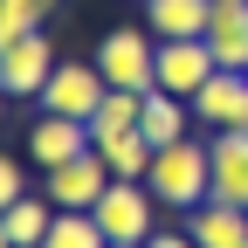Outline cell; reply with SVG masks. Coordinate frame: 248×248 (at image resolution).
Listing matches in <instances>:
<instances>
[{"label":"cell","instance_id":"obj_21","mask_svg":"<svg viewBox=\"0 0 248 248\" xmlns=\"http://www.w3.org/2000/svg\"><path fill=\"white\" fill-rule=\"evenodd\" d=\"M145 248H200V241H193V234H172V228H159V234L145 241Z\"/></svg>","mask_w":248,"mask_h":248},{"label":"cell","instance_id":"obj_2","mask_svg":"<svg viewBox=\"0 0 248 248\" xmlns=\"http://www.w3.org/2000/svg\"><path fill=\"white\" fill-rule=\"evenodd\" d=\"M97 76L110 90H159V35L152 28H110L97 42Z\"/></svg>","mask_w":248,"mask_h":248},{"label":"cell","instance_id":"obj_7","mask_svg":"<svg viewBox=\"0 0 248 248\" xmlns=\"http://www.w3.org/2000/svg\"><path fill=\"white\" fill-rule=\"evenodd\" d=\"M48 76H55V48H48L42 28H35V35H21L7 55H0V90H7V97H42Z\"/></svg>","mask_w":248,"mask_h":248},{"label":"cell","instance_id":"obj_9","mask_svg":"<svg viewBox=\"0 0 248 248\" xmlns=\"http://www.w3.org/2000/svg\"><path fill=\"white\" fill-rule=\"evenodd\" d=\"M97 138H90V124L83 117H55V110H42L35 117V131H28V152H35V166L42 172H55V166H69L76 152H90Z\"/></svg>","mask_w":248,"mask_h":248},{"label":"cell","instance_id":"obj_14","mask_svg":"<svg viewBox=\"0 0 248 248\" xmlns=\"http://www.w3.org/2000/svg\"><path fill=\"white\" fill-rule=\"evenodd\" d=\"M186 124H193V104H186V97H172V90H145L138 131H145L152 145H172V138H186Z\"/></svg>","mask_w":248,"mask_h":248},{"label":"cell","instance_id":"obj_18","mask_svg":"<svg viewBox=\"0 0 248 248\" xmlns=\"http://www.w3.org/2000/svg\"><path fill=\"white\" fill-rule=\"evenodd\" d=\"M42 248H110V234L97 228V214H62L55 207V228H48Z\"/></svg>","mask_w":248,"mask_h":248},{"label":"cell","instance_id":"obj_22","mask_svg":"<svg viewBox=\"0 0 248 248\" xmlns=\"http://www.w3.org/2000/svg\"><path fill=\"white\" fill-rule=\"evenodd\" d=\"M14 42H21V28H14V21H7V14H0V55H7V48H14Z\"/></svg>","mask_w":248,"mask_h":248},{"label":"cell","instance_id":"obj_8","mask_svg":"<svg viewBox=\"0 0 248 248\" xmlns=\"http://www.w3.org/2000/svg\"><path fill=\"white\" fill-rule=\"evenodd\" d=\"M214 69H221V62H214L207 35H193V42H159V90H172V97L193 104V97H200V83H207Z\"/></svg>","mask_w":248,"mask_h":248},{"label":"cell","instance_id":"obj_3","mask_svg":"<svg viewBox=\"0 0 248 248\" xmlns=\"http://www.w3.org/2000/svg\"><path fill=\"white\" fill-rule=\"evenodd\" d=\"M152 207H159V193H152L145 179H110L104 200L90 207V214H97V228H104L110 241H152V234H159Z\"/></svg>","mask_w":248,"mask_h":248},{"label":"cell","instance_id":"obj_6","mask_svg":"<svg viewBox=\"0 0 248 248\" xmlns=\"http://www.w3.org/2000/svg\"><path fill=\"white\" fill-rule=\"evenodd\" d=\"M193 117L207 131H241L248 124V69H214L193 97Z\"/></svg>","mask_w":248,"mask_h":248},{"label":"cell","instance_id":"obj_5","mask_svg":"<svg viewBox=\"0 0 248 248\" xmlns=\"http://www.w3.org/2000/svg\"><path fill=\"white\" fill-rule=\"evenodd\" d=\"M104 76H97V62H55V76H48V90H42V110H55V117H97V104H104Z\"/></svg>","mask_w":248,"mask_h":248},{"label":"cell","instance_id":"obj_25","mask_svg":"<svg viewBox=\"0 0 248 248\" xmlns=\"http://www.w3.org/2000/svg\"><path fill=\"white\" fill-rule=\"evenodd\" d=\"M110 248H145V241H110Z\"/></svg>","mask_w":248,"mask_h":248},{"label":"cell","instance_id":"obj_16","mask_svg":"<svg viewBox=\"0 0 248 248\" xmlns=\"http://www.w3.org/2000/svg\"><path fill=\"white\" fill-rule=\"evenodd\" d=\"M97 152H104V166H110V179H145L152 172V145L145 131H117V138H97Z\"/></svg>","mask_w":248,"mask_h":248},{"label":"cell","instance_id":"obj_10","mask_svg":"<svg viewBox=\"0 0 248 248\" xmlns=\"http://www.w3.org/2000/svg\"><path fill=\"white\" fill-rule=\"evenodd\" d=\"M214 193L207 200H228V207H248V124L241 131H214Z\"/></svg>","mask_w":248,"mask_h":248},{"label":"cell","instance_id":"obj_19","mask_svg":"<svg viewBox=\"0 0 248 248\" xmlns=\"http://www.w3.org/2000/svg\"><path fill=\"white\" fill-rule=\"evenodd\" d=\"M0 14H7V21L21 28V35H35V28L55 14V0H0Z\"/></svg>","mask_w":248,"mask_h":248},{"label":"cell","instance_id":"obj_11","mask_svg":"<svg viewBox=\"0 0 248 248\" xmlns=\"http://www.w3.org/2000/svg\"><path fill=\"white\" fill-rule=\"evenodd\" d=\"M207 48L221 69H248V0H214L207 14Z\"/></svg>","mask_w":248,"mask_h":248},{"label":"cell","instance_id":"obj_1","mask_svg":"<svg viewBox=\"0 0 248 248\" xmlns=\"http://www.w3.org/2000/svg\"><path fill=\"white\" fill-rule=\"evenodd\" d=\"M145 186L159 193V207L193 214V207L214 193V145H207V138H172V145H159V152H152Z\"/></svg>","mask_w":248,"mask_h":248},{"label":"cell","instance_id":"obj_17","mask_svg":"<svg viewBox=\"0 0 248 248\" xmlns=\"http://www.w3.org/2000/svg\"><path fill=\"white\" fill-rule=\"evenodd\" d=\"M138 110H145V97H138V90H104L97 117H90V138H117V131H138Z\"/></svg>","mask_w":248,"mask_h":248},{"label":"cell","instance_id":"obj_4","mask_svg":"<svg viewBox=\"0 0 248 248\" xmlns=\"http://www.w3.org/2000/svg\"><path fill=\"white\" fill-rule=\"evenodd\" d=\"M104 186H110V166H104V152L90 145V152H76L69 166H55V172H42V193L62 207V214H90L104 200Z\"/></svg>","mask_w":248,"mask_h":248},{"label":"cell","instance_id":"obj_20","mask_svg":"<svg viewBox=\"0 0 248 248\" xmlns=\"http://www.w3.org/2000/svg\"><path fill=\"white\" fill-rule=\"evenodd\" d=\"M21 193H28V172H21V166L7 159V152H0V214H7V207H14Z\"/></svg>","mask_w":248,"mask_h":248},{"label":"cell","instance_id":"obj_24","mask_svg":"<svg viewBox=\"0 0 248 248\" xmlns=\"http://www.w3.org/2000/svg\"><path fill=\"white\" fill-rule=\"evenodd\" d=\"M0 248H14V234H7V221H0Z\"/></svg>","mask_w":248,"mask_h":248},{"label":"cell","instance_id":"obj_23","mask_svg":"<svg viewBox=\"0 0 248 248\" xmlns=\"http://www.w3.org/2000/svg\"><path fill=\"white\" fill-rule=\"evenodd\" d=\"M7 104H14V97H7V90H0V124H7Z\"/></svg>","mask_w":248,"mask_h":248},{"label":"cell","instance_id":"obj_12","mask_svg":"<svg viewBox=\"0 0 248 248\" xmlns=\"http://www.w3.org/2000/svg\"><path fill=\"white\" fill-rule=\"evenodd\" d=\"M186 234L200 248H248V207H228V200H200L186 214Z\"/></svg>","mask_w":248,"mask_h":248},{"label":"cell","instance_id":"obj_13","mask_svg":"<svg viewBox=\"0 0 248 248\" xmlns=\"http://www.w3.org/2000/svg\"><path fill=\"white\" fill-rule=\"evenodd\" d=\"M207 14H214V0H145V28L159 42H193L207 35Z\"/></svg>","mask_w":248,"mask_h":248},{"label":"cell","instance_id":"obj_15","mask_svg":"<svg viewBox=\"0 0 248 248\" xmlns=\"http://www.w3.org/2000/svg\"><path fill=\"white\" fill-rule=\"evenodd\" d=\"M0 221H7L14 248H42V241H48V228H55V200H48V193H21L7 214H0Z\"/></svg>","mask_w":248,"mask_h":248}]
</instances>
